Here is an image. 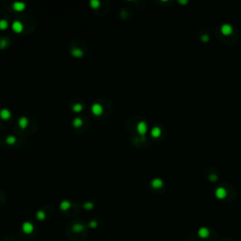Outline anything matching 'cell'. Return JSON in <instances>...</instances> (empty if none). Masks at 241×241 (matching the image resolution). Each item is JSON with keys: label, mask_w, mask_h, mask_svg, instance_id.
Here are the masks:
<instances>
[{"label": "cell", "mask_w": 241, "mask_h": 241, "mask_svg": "<svg viewBox=\"0 0 241 241\" xmlns=\"http://www.w3.org/2000/svg\"><path fill=\"white\" fill-rule=\"evenodd\" d=\"M91 111L95 116H100L103 113V107L98 103H95L91 105Z\"/></svg>", "instance_id": "cell-1"}, {"label": "cell", "mask_w": 241, "mask_h": 241, "mask_svg": "<svg viewBox=\"0 0 241 241\" xmlns=\"http://www.w3.org/2000/svg\"><path fill=\"white\" fill-rule=\"evenodd\" d=\"M137 130H138V134L141 135V136H144L147 132V124L144 122H138V125H137Z\"/></svg>", "instance_id": "cell-2"}, {"label": "cell", "mask_w": 241, "mask_h": 241, "mask_svg": "<svg viewBox=\"0 0 241 241\" xmlns=\"http://www.w3.org/2000/svg\"><path fill=\"white\" fill-rule=\"evenodd\" d=\"M12 30H13L14 32H16V33L22 32L23 29H24L23 24H22L20 21H14L13 23H12Z\"/></svg>", "instance_id": "cell-3"}, {"label": "cell", "mask_w": 241, "mask_h": 241, "mask_svg": "<svg viewBox=\"0 0 241 241\" xmlns=\"http://www.w3.org/2000/svg\"><path fill=\"white\" fill-rule=\"evenodd\" d=\"M215 193H216L217 198H218V199H224L225 197H226V195H227V191H226V189L222 187H218V188L216 189Z\"/></svg>", "instance_id": "cell-4"}, {"label": "cell", "mask_w": 241, "mask_h": 241, "mask_svg": "<svg viewBox=\"0 0 241 241\" xmlns=\"http://www.w3.org/2000/svg\"><path fill=\"white\" fill-rule=\"evenodd\" d=\"M209 234H210V231L206 227H201L198 231V236L201 238H207L209 237Z\"/></svg>", "instance_id": "cell-5"}, {"label": "cell", "mask_w": 241, "mask_h": 241, "mask_svg": "<svg viewBox=\"0 0 241 241\" xmlns=\"http://www.w3.org/2000/svg\"><path fill=\"white\" fill-rule=\"evenodd\" d=\"M221 32L224 34V35H229V34H231L233 31V27L232 26L230 25V24H224V25H222V26H221Z\"/></svg>", "instance_id": "cell-6"}, {"label": "cell", "mask_w": 241, "mask_h": 241, "mask_svg": "<svg viewBox=\"0 0 241 241\" xmlns=\"http://www.w3.org/2000/svg\"><path fill=\"white\" fill-rule=\"evenodd\" d=\"M10 116H12V113H10V111H9V109H7V108H4V109L0 110V118L2 120L9 119Z\"/></svg>", "instance_id": "cell-7"}, {"label": "cell", "mask_w": 241, "mask_h": 241, "mask_svg": "<svg viewBox=\"0 0 241 241\" xmlns=\"http://www.w3.org/2000/svg\"><path fill=\"white\" fill-rule=\"evenodd\" d=\"M14 10L16 12H23L24 9H26V4L23 2H15L13 3V6H12Z\"/></svg>", "instance_id": "cell-8"}, {"label": "cell", "mask_w": 241, "mask_h": 241, "mask_svg": "<svg viewBox=\"0 0 241 241\" xmlns=\"http://www.w3.org/2000/svg\"><path fill=\"white\" fill-rule=\"evenodd\" d=\"M23 231L26 234H30V233H32L33 231V225L32 223L28 222V221H26V222H25L23 224Z\"/></svg>", "instance_id": "cell-9"}, {"label": "cell", "mask_w": 241, "mask_h": 241, "mask_svg": "<svg viewBox=\"0 0 241 241\" xmlns=\"http://www.w3.org/2000/svg\"><path fill=\"white\" fill-rule=\"evenodd\" d=\"M151 185L154 188H160V187L163 186V181L160 179V178H155L152 181Z\"/></svg>", "instance_id": "cell-10"}, {"label": "cell", "mask_w": 241, "mask_h": 241, "mask_svg": "<svg viewBox=\"0 0 241 241\" xmlns=\"http://www.w3.org/2000/svg\"><path fill=\"white\" fill-rule=\"evenodd\" d=\"M18 124H19V126L21 127L22 129H25L26 126H27V124H28L27 118L26 117H21L18 121Z\"/></svg>", "instance_id": "cell-11"}, {"label": "cell", "mask_w": 241, "mask_h": 241, "mask_svg": "<svg viewBox=\"0 0 241 241\" xmlns=\"http://www.w3.org/2000/svg\"><path fill=\"white\" fill-rule=\"evenodd\" d=\"M151 135H152L154 138H158V137L161 135V129H160L159 127L155 126L152 129V131H151Z\"/></svg>", "instance_id": "cell-12"}, {"label": "cell", "mask_w": 241, "mask_h": 241, "mask_svg": "<svg viewBox=\"0 0 241 241\" xmlns=\"http://www.w3.org/2000/svg\"><path fill=\"white\" fill-rule=\"evenodd\" d=\"M71 54L73 55L74 57H75V58H80V57L83 56V51L79 48H74L71 51Z\"/></svg>", "instance_id": "cell-13"}, {"label": "cell", "mask_w": 241, "mask_h": 241, "mask_svg": "<svg viewBox=\"0 0 241 241\" xmlns=\"http://www.w3.org/2000/svg\"><path fill=\"white\" fill-rule=\"evenodd\" d=\"M8 26H9V23H8L7 20H5V19L0 20V29H1V30L7 29Z\"/></svg>", "instance_id": "cell-14"}, {"label": "cell", "mask_w": 241, "mask_h": 241, "mask_svg": "<svg viewBox=\"0 0 241 241\" xmlns=\"http://www.w3.org/2000/svg\"><path fill=\"white\" fill-rule=\"evenodd\" d=\"M70 206H71V203L69 201H63L60 204V208L62 210H67V209L70 208Z\"/></svg>", "instance_id": "cell-15"}, {"label": "cell", "mask_w": 241, "mask_h": 241, "mask_svg": "<svg viewBox=\"0 0 241 241\" xmlns=\"http://www.w3.org/2000/svg\"><path fill=\"white\" fill-rule=\"evenodd\" d=\"M73 124H74V126L75 127L79 128L82 124H83V122H82V120L80 119V118H75V119L73 121Z\"/></svg>", "instance_id": "cell-16"}, {"label": "cell", "mask_w": 241, "mask_h": 241, "mask_svg": "<svg viewBox=\"0 0 241 241\" xmlns=\"http://www.w3.org/2000/svg\"><path fill=\"white\" fill-rule=\"evenodd\" d=\"M6 142H7L9 145H13L14 143L16 142V138L13 136H9L6 138Z\"/></svg>", "instance_id": "cell-17"}, {"label": "cell", "mask_w": 241, "mask_h": 241, "mask_svg": "<svg viewBox=\"0 0 241 241\" xmlns=\"http://www.w3.org/2000/svg\"><path fill=\"white\" fill-rule=\"evenodd\" d=\"M82 108H83V105H82L81 104H75V105H73V110L76 113L80 112L82 110Z\"/></svg>", "instance_id": "cell-18"}, {"label": "cell", "mask_w": 241, "mask_h": 241, "mask_svg": "<svg viewBox=\"0 0 241 241\" xmlns=\"http://www.w3.org/2000/svg\"><path fill=\"white\" fill-rule=\"evenodd\" d=\"M99 6H100V2L98 0H91V7L92 9H97V8H99Z\"/></svg>", "instance_id": "cell-19"}, {"label": "cell", "mask_w": 241, "mask_h": 241, "mask_svg": "<svg viewBox=\"0 0 241 241\" xmlns=\"http://www.w3.org/2000/svg\"><path fill=\"white\" fill-rule=\"evenodd\" d=\"M37 218H38V220H43V218H45V214H44V212H43V211H38V213H37Z\"/></svg>", "instance_id": "cell-20"}, {"label": "cell", "mask_w": 241, "mask_h": 241, "mask_svg": "<svg viewBox=\"0 0 241 241\" xmlns=\"http://www.w3.org/2000/svg\"><path fill=\"white\" fill-rule=\"evenodd\" d=\"M8 45V41L6 40V39H1L0 40V48H5V47H7Z\"/></svg>", "instance_id": "cell-21"}, {"label": "cell", "mask_w": 241, "mask_h": 241, "mask_svg": "<svg viewBox=\"0 0 241 241\" xmlns=\"http://www.w3.org/2000/svg\"><path fill=\"white\" fill-rule=\"evenodd\" d=\"M82 229H83V226H82V225L76 224V225L74 226V230H75V232H79V231H81Z\"/></svg>", "instance_id": "cell-22"}, {"label": "cell", "mask_w": 241, "mask_h": 241, "mask_svg": "<svg viewBox=\"0 0 241 241\" xmlns=\"http://www.w3.org/2000/svg\"><path fill=\"white\" fill-rule=\"evenodd\" d=\"M84 207L86 209H91L93 207V204H91V203H86V204H84Z\"/></svg>", "instance_id": "cell-23"}, {"label": "cell", "mask_w": 241, "mask_h": 241, "mask_svg": "<svg viewBox=\"0 0 241 241\" xmlns=\"http://www.w3.org/2000/svg\"><path fill=\"white\" fill-rule=\"evenodd\" d=\"M217 178H218V176H217V174H215V173H212V174L209 176V179H210L211 181H213V182H215V181L217 180Z\"/></svg>", "instance_id": "cell-24"}, {"label": "cell", "mask_w": 241, "mask_h": 241, "mask_svg": "<svg viewBox=\"0 0 241 241\" xmlns=\"http://www.w3.org/2000/svg\"><path fill=\"white\" fill-rule=\"evenodd\" d=\"M201 40L204 41V42H206V41H208V40H209V37H208V35H206V34H204V35H203V36H201Z\"/></svg>", "instance_id": "cell-25"}, {"label": "cell", "mask_w": 241, "mask_h": 241, "mask_svg": "<svg viewBox=\"0 0 241 241\" xmlns=\"http://www.w3.org/2000/svg\"><path fill=\"white\" fill-rule=\"evenodd\" d=\"M91 227H95V225H96V222H95V221H91Z\"/></svg>", "instance_id": "cell-26"}, {"label": "cell", "mask_w": 241, "mask_h": 241, "mask_svg": "<svg viewBox=\"0 0 241 241\" xmlns=\"http://www.w3.org/2000/svg\"><path fill=\"white\" fill-rule=\"evenodd\" d=\"M180 3H182V4H186V3H187V1H179Z\"/></svg>", "instance_id": "cell-27"}]
</instances>
